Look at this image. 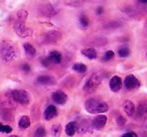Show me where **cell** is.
Listing matches in <instances>:
<instances>
[{
  "mask_svg": "<svg viewBox=\"0 0 147 137\" xmlns=\"http://www.w3.org/2000/svg\"><path fill=\"white\" fill-rule=\"evenodd\" d=\"M27 17V12L24 10H21L20 12L17 14V19L14 22L13 28L16 34L20 37H26L32 34V30L25 25V19Z\"/></svg>",
  "mask_w": 147,
  "mask_h": 137,
  "instance_id": "obj_1",
  "label": "cell"
},
{
  "mask_svg": "<svg viewBox=\"0 0 147 137\" xmlns=\"http://www.w3.org/2000/svg\"><path fill=\"white\" fill-rule=\"evenodd\" d=\"M17 55H18V53H17L16 47L11 43L4 40L1 43V47H0V57H1V59L3 61L9 63V61H13L17 57Z\"/></svg>",
  "mask_w": 147,
  "mask_h": 137,
  "instance_id": "obj_2",
  "label": "cell"
},
{
  "mask_svg": "<svg viewBox=\"0 0 147 137\" xmlns=\"http://www.w3.org/2000/svg\"><path fill=\"white\" fill-rule=\"evenodd\" d=\"M85 107H86V110L91 114H101V113L107 112L109 109V106L106 103L96 98H91L87 100Z\"/></svg>",
  "mask_w": 147,
  "mask_h": 137,
  "instance_id": "obj_3",
  "label": "cell"
},
{
  "mask_svg": "<svg viewBox=\"0 0 147 137\" xmlns=\"http://www.w3.org/2000/svg\"><path fill=\"white\" fill-rule=\"evenodd\" d=\"M102 75L100 73H94L90 78L88 79V81L86 82L84 86V91L86 93H94L97 90V88L99 87V85L102 82Z\"/></svg>",
  "mask_w": 147,
  "mask_h": 137,
  "instance_id": "obj_4",
  "label": "cell"
},
{
  "mask_svg": "<svg viewBox=\"0 0 147 137\" xmlns=\"http://www.w3.org/2000/svg\"><path fill=\"white\" fill-rule=\"evenodd\" d=\"M10 97L12 100L21 105H28L30 103V95L24 90H13L10 92Z\"/></svg>",
  "mask_w": 147,
  "mask_h": 137,
  "instance_id": "obj_5",
  "label": "cell"
},
{
  "mask_svg": "<svg viewBox=\"0 0 147 137\" xmlns=\"http://www.w3.org/2000/svg\"><path fill=\"white\" fill-rule=\"evenodd\" d=\"M124 85L127 90H134L140 87V81L133 75H129L125 78Z\"/></svg>",
  "mask_w": 147,
  "mask_h": 137,
  "instance_id": "obj_6",
  "label": "cell"
},
{
  "mask_svg": "<svg viewBox=\"0 0 147 137\" xmlns=\"http://www.w3.org/2000/svg\"><path fill=\"white\" fill-rule=\"evenodd\" d=\"M61 38V34L59 31L57 30H51L49 31L47 34L45 35V41L47 43H57V40Z\"/></svg>",
  "mask_w": 147,
  "mask_h": 137,
  "instance_id": "obj_7",
  "label": "cell"
},
{
  "mask_svg": "<svg viewBox=\"0 0 147 137\" xmlns=\"http://www.w3.org/2000/svg\"><path fill=\"white\" fill-rule=\"evenodd\" d=\"M53 100L55 101L57 104H59V105H63L67 100V96L63 92V91H57L53 94L51 96Z\"/></svg>",
  "mask_w": 147,
  "mask_h": 137,
  "instance_id": "obj_8",
  "label": "cell"
},
{
  "mask_svg": "<svg viewBox=\"0 0 147 137\" xmlns=\"http://www.w3.org/2000/svg\"><path fill=\"white\" fill-rule=\"evenodd\" d=\"M122 88V79L118 76L113 77L110 80V89L113 92H118Z\"/></svg>",
  "mask_w": 147,
  "mask_h": 137,
  "instance_id": "obj_9",
  "label": "cell"
},
{
  "mask_svg": "<svg viewBox=\"0 0 147 137\" xmlns=\"http://www.w3.org/2000/svg\"><path fill=\"white\" fill-rule=\"evenodd\" d=\"M107 116L105 115H98L93 121V126L96 129H102L107 123Z\"/></svg>",
  "mask_w": 147,
  "mask_h": 137,
  "instance_id": "obj_10",
  "label": "cell"
},
{
  "mask_svg": "<svg viewBox=\"0 0 147 137\" xmlns=\"http://www.w3.org/2000/svg\"><path fill=\"white\" fill-rule=\"evenodd\" d=\"M57 115V109L53 105H49L47 106V108L45 110V120H51L53 117H55Z\"/></svg>",
  "mask_w": 147,
  "mask_h": 137,
  "instance_id": "obj_11",
  "label": "cell"
},
{
  "mask_svg": "<svg viewBox=\"0 0 147 137\" xmlns=\"http://www.w3.org/2000/svg\"><path fill=\"white\" fill-rule=\"evenodd\" d=\"M79 130V124L75 121H71V122H69L65 126V133L69 136H74L75 133Z\"/></svg>",
  "mask_w": 147,
  "mask_h": 137,
  "instance_id": "obj_12",
  "label": "cell"
},
{
  "mask_svg": "<svg viewBox=\"0 0 147 137\" xmlns=\"http://www.w3.org/2000/svg\"><path fill=\"white\" fill-rule=\"evenodd\" d=\"M37 82L40 85H45V86H49V85H55V81L53 77L51 76H39L37 78Z\"/></svg>",
  "mask_w": 147,
  "mask_h": 137,
  "instance_id": "obj_13",
  "label": "cell"
},
{
  "mask_svg": "<svg viewBox=\"0 0 147 137\" xmlns=\"http://www.w3.org/2000/svg\"><path fill=\"white\" fill-rule=\"evenodd\" d=\"M49 59V63H59L61 61V53L57 51H51L49 55V57H47Z\"/></svg>",
  "mask_w": 147,
  "mask_h": 137,
  "instance_id": "obj_14",
  "label": "cell"
},
{
  "mask_svg": "<svg viewBox=\"0 0 147 137\" xmlns=\"http://www.w3.org/2000/svg\"><path fill=\"white\" fill-rule=\"evenodd\" d=\"M124 110L125 112H126V114L128 115V116H133L135 113V105L133 104L132 101H126L124 104Z\"/></svg>",
  "mask_w": 147,
  "mask_h": 137,
  "instance_id": "obj_15",
  "label": "cell"
},
{
  "mask_svg": "<svg viewBox=\"0 0 147 137\" xmlns=\"http://www.w3.org/2000/svg\"><path fill=\"white\" fill-rule=\"evenodd\" d=\"M82 55H85L86 57L90 59H95L97 57V51L96 49H92V47H89V49H82Z\"/></svg>",
  "mask_w": 147,
  "mask_h": 137,
  "instance_id": "obj_16",
  "label": "cell"
},
{
  "mask_svg": "<svg viewBox=\"0 0 147 137\" xmlns=\"http://www.w3.org/2000/svg\"><path fill=\"white\" fill-rule=\"evenodd\" d=\"M146 111H147L146 103H145V102L139 103L138 108H137V111H135V112H136V117H139V118H141V117H144L145 115H146Z\"/></svg>",
  "mask_w": 147,
  "mask_h": 137,
  "instance_id": "obj_17",
  "label": "cell"
},
{
  "mask_svg": "<svg viewBox=\"0 0 147 137\" xmlns=\"http://www.w3.org/2000/svg\"><path fill=\"white\" fill-rule=\"evenodd\" d=\"M1 116L4 118V120L6 121H10L12 120V111H11V109L9 108V107H2V109H1Z\"/></svg>",
  "mask_w": 147,
  "mask_h": 137,
  "instance_id": "obj_18",
  "label": "cell"
},
{
  "mask_svg": "<svg viewBox=\"0 0 147 137\" xmlns=\"http://www.w3.org/2000/svg\"><path fill=\"white\" fill-rule=\"evenodd\" d=\"M41 12L45 15H47V16H53V15H55L57 11L53 9V7L51 5H45V6H42V8H41Z\"/></svg>",
  "mask_w": 147,
  "mask_h": 137,
  "instance_id": "obj_19",
  "label": "cell"
},
{
  "mask_svg": "<svg viewBox=\"0 0 147 137\" xmlns=\"http://www.w3.org/2000/svg\"><path fill=\"white\" fill-rule=\"evenodd\" d=\"M18 125H19V127H20L21 129H26V128H28V127L30 126V119H29V117L22 116L20 118V120H19Z\"/></svg>",
  "mask_w": 147,
  "mask_h": 137,
  "instance_id": "obj_20",
  "label": "cell"
},
{
  "mask_svg": "<svg viewBox=\"0 0 147 137\" xmlns=\"http://www.w3.org/2000/svg\"><path fill=\"white\" fill-rule=\"evenodd\" d=\"M73 70L76 71L77 73H80V74H84V73L87 72V65H84V63H75V65H73Z\"/></svg>",
  "mask_w": 147,
  "mask_h": 137,
  "instance_id": "obj_21",
  "label": "cell"
},
{
  "mask_svg": "<svg viewBox=\"0 0 147 137\" xmlns=\"http://www.w3.org/2000/svg\"><path fill=\"white\" fill-rule=\"evenodd\" d=\"M23 47H24L25 53L28 55H30V57H33V55H35V53H36V51H35L34 47H33L32 45H30V43H24Z\"/></svg>",
  "mask_w": 147,
  "mask_h": 137,
  "instance_id": "obj_22",
  "label": "cell"
},
{
  "mask_svg": "<svg viewBox=\"0 0 147 137\" xmlns=\"http://www.w3.org/2000/svg\"><path fill=\"white\" fill-rule=\"evenodd\" d=\"M61 126L59 124H55L51 127V133L55 137H57L61 135Z\"/></svg>",
  "mask_w": 147,
  "mask_h": 137,
  "instance_id": "obj_23",
  "label": "cell"
},
{
  "mask_svg": "<svg viewBox=\"0 0 147 137\" xmlns=\"http://www.w3.org/2000/svg\"><path fill=\"white\" fill-rule=\"evenodd\" d=\"M118 53H119V55H120L121 57H127L129 55H130V49H129L128 47H121V49H119Z\"/></svg>",
  "mask_w": 147,
  "mask_h": 137,
  "instance_id": "obj_24",
  "label": "cell"
},
{
  "mask_svg": "<svg viewBox=\"0 0 147 137\" xmlns=\"http://www.w3.org/2000/svg\"><path fill=\"white\" fill-rule=\"evenodd\" d=\"M47 135V130H45V127H38V128L35 130L34 136L35 137H45Z\"/></svg>",
  "mask_w": 147,
  "mask_h": 137,
  "instance_id": "obj_25",
  "label": "cell"
},
{
  "mask_svg": "<svg viewBox=\"0 0 147 137\" xmlns=\"http://www.w3.org/2000/svg\"><path fill=\"white\" fill-rule=\"evenodd\" d=\"M114 55H115L114 51H106V53H105L104 55H103V59H102L104 61H110V59H112L113 57H114Z\"/></svg>",
  "mask_w": 147,
  "mask_h": 137,
  "instance_id": "obj_26",
  "label": "cell"
},
{
  "mask_svg": "<svg viewBox=\"0 0 147 137\" xmlns=\"http://www.w3.org/2000/svg\"><path fill=\"white\" fill-rule=\"evenodd\" d=\"M80 23L83 27H88L90 21H89V18L86 16V15H81L80 16Z\"/></svg>",
  "mask_w": 147,
  "mask_h": 137,
  "instance_id": "obj_27",
  "label": "cell"
},
{
  "mask_svg": "<svg viewBox=\"0 0 147 137\" xmlns=\"http://www.w3.org/2000/svg\"><path fill=\"white\" fill-rule=\"evenodd\" d=\"M11 131H12V128L9 125H3L2 123H0V132L10 133Z\"/></svg>",
  "mask_w": 147,
  "mask_h": 137,
  "instance_id": "obj_28",
  "label": "cell"
},
{
  "mask_svg": "<svg viewBox=\"0 0 147 137\" xmlns=\"http://www.w3.org/2000/svg\"><path fill=\"white\" fill-rule=\"evenodd\" d=\"M117 123H118L119 126H123V125L126 123V119L123 116H118V118H117Z\"/></svg>",
  "mask_w": 147,
  "mask_h": 137,
  "instance_id": "obj_29",
  "label": "cell"
},
{
  "mask_svg": "<svg viewBox=\"0 0 147 137\" xmlns=\"http://www.w3.org/2000/svg\"><path fill=\"white\" fill-rule=\"evenodd\" d=\"M21 69H22V71L25 73L30 72V67H29V65H27V63H23V65H21Z\"/></svg>",
  "mask_w": 147,
  "mask_h": 137,
  "instance_id": "obj_30",
  "label": "cell"
},
{
  "mask_svg": "<svg viewBox=\"0 0 147 137\" xmlns=\"http://www.w3.org/2000/svg\"><path fill=\"white\" fill-rule=\"evenodd\" d=\"M122 137H138V135L136 134L135 132H127V133H125V134H123L122 135Z\"/></svg>",
  "mask_w": 147,
  "mask_h": 137,
  "instance_id": "obj_31",
  "label": "cell"
},
{
  "mask_svg": "<svg viewBox=\"0 0 147 137\" xmlns=\"http://www.w3.org/2000/svg\"><path fill=\"white\" fill-rule=\"evenodd\" d=\"M41 63H42L43 65H45V67H49V59H47V57H45V59H41Z\"/></svg>",
  "mask_w": 147,
  "mask_h": 137,
  "instance_id": "obj_32",
  "label": "cell"
},
{
  "mask_svg": "<svg viewBox=\"0 0 147 137\" xmlns=\"http://www.w3.org/2000/svg\"><path fill=\"white\" fill-rule=\"evenodd\" d=\"M103 11H104L103 7H98L97 8V14H101V13H103Z\"/></svg>",
  "mask_w": 147,
  "mask_h": 137,
  "instance_id": "obj_33",
  "label": "cell"
},
{
  "mask_svg": "<svg viewBox=\"0 0 147 137\" xmlns=\"http://www.w3.org/2000/svg\"><path fill=\"white\" fill-rule=\"evenodd\" d=\"M137 1H139V2H141V3H147V0H137Z\"/></svg>",
  "mask_w": 147,
  "mask_h": 137,
  "instance_id": "obj_34",
  "label": "cell"
},
{
  "mask_svg": "<svg viewBox=\"0 0 147 137\" xmlns=\"http://www.w3.org/2000/svg\"><path fill=\"white\" fill-rule=\"evenodd\" d=\"M9 137H19V136H17V135H11V136H9Z\"/></svg>",
  "mask_w": 147,
  "mask_h": 137,
  "instance_id": "obj_35",
  "label": "cell"
},
{
  "mask_svg": "<svg viewBox=\"0 0 147 137\" xmlns=\"http://www.w3.org/2000/svg\"><path fill=\"white\" fill-rule=\"evenodd\" d=\"M89 1H93V2H96V1H99V0H89Z\"/></svg>",
  "mask_w": 147,
  "mask_h": 137,
  "instance_id": "obj_36",
  "label": "cell"
}]
</instances>
